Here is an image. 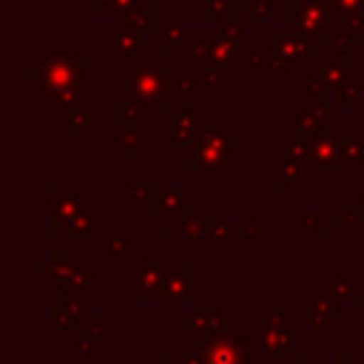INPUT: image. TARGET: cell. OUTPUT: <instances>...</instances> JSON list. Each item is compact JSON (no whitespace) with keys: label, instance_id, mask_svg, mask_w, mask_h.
<instances>
[{"label":"cell","instance_id":"obj_1","mask_svg":"<svg viewBox=\"0 0 364 364\" xmlns=\"http://www.w3.org/2000/svg\"><path fill=\"white\" fill-rule=\"evenodd\" d=\"M233 122L208 119L196 125L193 142L179 148V168L193 173L196 185H230L233 182V159L245 156V145L230 142Z\"/></svg>","mask_w":364,"mask_h":364},{"label":"cell","instance_id":"obj_2","mask_svg":"<svg viewBox=\"0 0 364 364\" xmlns=\"http://www.w3.org/2000/svg\"><path fill=\"white\" fill-rule=\"evenodd\" d=\"M202 364H247V330L242 324H233L230 330L208 338L199 344Z\"/></svg>","mask_w":364,"mask_h":364},{"label":"cell","instance_id":"obj_3","mask_svg":"<svg viewBox=\"0 0 364 364\" xmlns=\"http://www.w3.org/2000/svg\"><path fill=\"white\" fill-rule=\"evenodd\" d=\"M193 273V262H162V299L168 301V313L179 316L182 304L196 299Z\"/></svg>","mask_w":364,"mask_h":364},{"label":"cell","instance_id":"obj_4","mask_svg":"<svg viewBox=\"0 0 364 364\" xmlns=\"http://www.w3.org/2000/svg\"><path fill=\"white\" fill-rule=\"evenodd\" d=\"M219 222H222V213H219L216 208H208V210L193 208V210L176 216V219L168 225V236L176 239L182 247H196V250H202L205 233H208L213 225H219Z\"/></svg>","mask_w":364,"mask_h":364},{"label":"cell","instance_id":"obj_5","mask_svg":"<svg viewBox=\"0 0 364 364\" xmlns=\"http://www.w3.org/2000/svg\"><path fill=\"white\" fill-rule=\"evenodd\" d=\"M128 299L154 301L162 299V262H128Z\"/></svg>","mask_w":364,"mask_h":364},{"label":"cell","instance_id":"obj_6","mask_svg":"<svg viewBox=\"0 0 364 364\" xmlns=\"http://www.w3.org/2000/svg\"><path fill=\"white\" fill-rule=\"evenodd\" d=\"M310 162L321 173L324 185H336L338 176V134L330 128H321L310 136Z\"/></svg>","mask_w":364,"mask_h":364},{"label":"cell","instance_id":"obj_7","mask_svg":"<svg viewBox=\"0 0 364 364\" xmlns=\"http://www.w3.org/2000/svg\"><path fill=\"white\" fill-rule=\"evenodd\" d=\"M91 208V202L80 193L77 185H54L51 188V222L57 225H68L80 210Z\"/></svg>","mask_w":364,"mask_h":364},{"label":"cell","instance_id":"obj_8","mask_svg":"<svg viewBox=\"0 0 364 364\" xmlns=\"http://www.w3.org/2000/svg\"><path fill=\"white\" fill-rule=\"evenodd\" d=\"M193 208H196V199H193V196L179 193V191H173V188H168V185H156V208H154V222H156V225L168 228L176 216L188 213V210H193Z\"/></svg>","mask_w":364,"mask_h":364},{"label":"cell","instance_id":"obj_9","mask_svg":"<svg viewBox=\"0 0 364 364\" xmlns=\"http://www.w3.org/2000/svg\"><path fill=\"white\" fill-rule=\"evenodd\" d=\"M77 350L82 355H100L105 350V321L100 313H85L77 321Z\"/></svg>","mask_w":364,"mask_h":364},{"label":"cell","instance_id":"obj_10","mask_svg":"<svg viewBox=\"0 0 364 364\" xmlns=\"http://www.w3.org/2000/svg\"><path fill=\"white\" fill-rule=\"evenodd\" d=\"M313 171L316 168L310 162H301V159H293L284 154L270 162V182L273 185H310Z\"/></svg>","mask_w":364,"mask_h":364},{"label":"cell","instance_id":"obj_11","mask_svg":"<svg viewBox=\"0 0 364 364\" xmlns=\"http://www.w3.org/2000/svg\"><path fill=\"white\" fill-rule=\"evenodd\" d=\"M139 128H142V117L122 111V117L117 119V154L122 159L131 156H142V145H139Z\"/></svg>","mask_w":364,"mask_h":364},{"label":"cell","instance_id":"obj_12","mask_svg":"<svg viewBox=\"0 0 364 364\" xmlns=\"http://www.w3.org/2000/svg\"><path fill=\"white\" fill-rule=\"evenodd\" d=\"M68 233L77 239H100L105 236V210L102 208H85L68 222Z\"/></svg>","mask_w":364,"mask_h":364},{"label":"cell","instance_id":"obj_13","mask_svg":"<svg viewBox=\"0 0 364 364\" xmlns=\"http://www.w3.org/2000/svg\"><path fill=\"white\" fill-rule=\"evenodd\" d=\"M310 324L313 327H336L338 324L336 301L321 290V284L310 290Z\"/></svg>","mask_w":364,"mask_h":364},{"label":"cell","instance_id":"obj_14","mask_svg":"<svg viewBox=\"0 0 364 364\" xmlns=\"http://www.w3.org/2000/svg\"><path fill=\"white\" fill-rule=\"evenodd\" d=\"M88 313V299H54L51 301V324L54 327H71Z\"/></svg>","mask_w":364,"mask_h":364},{"label":"cell","instance_id":"obj_15","mask_svg":"<svg viewBox=\"0 0 364 364\" xmlns=\"http://www.w3.org/2000/svg\"><path fill=\"white\" fill-rule=\"evenodd\" d=\"M364 165V139L358 134H341L338 136V171H361Z\"/></svg>","mask_w":364,"mask_h":364},{"label":"cell","instance_id":"obj_16","mask_svg":"<svg viewBox=\"0 0 364 364\" xmlns=\"http://www.w3.org/2000/svg\"><path fill=\"white\" fill-rule=\"evenodd\" d=\"M321 290H324L333 301H358V299H364V293H361L347 276H336V273H330V276L321 279Z\"/></svg>","mask_w":364,"mask_h":364},{"label":"cell","instance_id":"obj_17","mask_svg":"<svg viewBox=\"0 0 364 364\" xmlns=\"http://www.w3.org/2000/svg\"><path fill=\"white\" fill-rule=\"evenodd\" d=\"M196 119H193V114L191 111H185V108H171V139L182 148V145H188V142H193V134H196Z\"/></svg>","mask_w":364,"mask_h":364},{"label":"cell","instance_id":"obj_18","mask_svg":"<svg viewBox=\"0 0 364 364\" xmlns=\"http://www.w3.org/2000/svg\"><path fill=\"white\" fill-rule=\"evenodd\" d=\"M233 327V316L230 313H213V316H208V318H196V324H193V336H196V341L202 344V341H208V338H213V336H219V333H225V330H230Z\"/></svg>","mask_w":364,"mask_h":364},{"label":"cell","instance_id":"obj_19","mask_svg":"<svg viewBox=\"0 0 364 364\" xmlns=\"http://www.w3.org/2000/svg\"><path fill=\"white\" fill-rule=\"evenodd\" d=\"M299 341V333L290 330L287 324L284 327H276V330H259V350H290L296 347Z\"/></svg>","mask_w":364,"mask_h":364},{"label":"cell","instance_id":"obj_20","mask_svg":"<svg viewBox=\"0 0 364 364\" xmlns=\"http://www.w3.org/2000/svg\"><path fill=\"white\" fill-rule=\"evenodd\" d=\"M63 296H68V299H88L91 296V264L88 262H77V270L63 284Z\"/></svg>","mask_w":364,"mask_h":364},{"label":"cell","instance_id":"obj_21","mask_svg":"<svg viewBox=\"0 0 364 364\" xmlns=\"http://www.w3.org/2000/svg\"><path fill=\"white\" fill-rule=\"evenodd\" d=\"M102 262L105 264H128L131 262V242L125 236H105Z\"/></svg>","mask_w":364,"mask_h":364},{"label":"cell","instance_id":"obj_22","mask_svg":"<svg viewBox=\"0 0 364 364\" xmlns=\"http://www.w3.org/2000/svg\"><path fill=\"white\" fill-rule=\"evenodd\" d=\"M296 233H299L301 239H318V236L324 233V210H321V208L301 210V213H299Z\"/></svg>","mask_w":364,"mask_h":364},{"label":"cell","instance_id":"obj_23","mask_svg":"<svg viewBox=\"0 0 364 364\" xmlns=\"http://www.w3.org/2000/svg\"><path fill=\"white\" fill-rule=\"evenodd\" d=\"M128 208L131 210H154L156 208V185H131Z\"/></svg>","mask_w":364,"mask_h":364},{"label":"cell","instance_id":"obj_24","mask_svg":"<svg viewBox=\"0 0 364 364\" xmlns=\"http://www.w3.org/2000/svg\"><path fill=\"white\" fill-rule=\"evenodd\" d=\"M233 230H230V225H213L208 233H205V245H202V250H228L230 245H233Z\"/></svg>","mask_w":364,"mask_h":364},{"label":"cell","instance_id":"obj_25","mask_svg":"<svg viewBox=\"0 0 364 364\" xmlns=\"http://www.w3.org/2000/svg\"><path fill=\"white\" fill-rule=\"evenodd\" d=\"M250 364H299V353L296 347L290 350H256L250 353Z\"/></svg>","mask_w":364,"mask_h":364},{"label":"cell","instance_id":"obj_26","mask_svg":"<svg viewBox=\"0 0 364 364\" xmlns=\"http://www.w3.org/2000/svg\"><path fill=\"white\" fill-rule=\"evenodd\" d=\"M284 316H287V301H284V299H276V301L270 304V310L259 316L256 327H259V330H276V327H284Z\"/></svg>","mask_w":364,"mask_h":364},{"label":"cell","instance_id":"obj_27","mask_svg":"<svg viewBox=\"0 0 364 364\" xmlns=\"http://www.w3.org/2000/svg\"><path fill=\"white\" fill-rule=\"evenodd\" d=\"M336 222H338L341 228H347V225H364V210H358V208H353V205L338 208V210H336Z\"/></svg>","mask_w":364,"mask_h":364},{"label":"cell","instance_id":"obj_28","mask_svg":"<svg viewBox=\"0 0 364 364\" xmlns=\"http://www.w3.org/2000/svg\"><path fill=\"white\" fill-rule=\"evenodd\" d=\"M191 304H193L196 318H208V316H213V313H219V310H222L219 299H193Z\"/></svg>","mask_w":364,"mask_h":364},{"label":"cell","instance_id":"obj_29","mask_svg":"<svg viewBox=\"0 0 364 364\" xmlns=\"http://www.w3.org/2000/svg\"><path fill=\"white\" fill-rule=\"evenodd\" d=\"M168 364H202V353L196 350V353H179V350H173V353H168Z\"/></svg>","mask_w":364,"mask_h":364},{"label":"cell","instance_id":"obj_30","mask_svg":"<svg viewBox=\"0 0 364 364\" xmlns=\"http://www.w3.org/2000/svg\"><path fill=\"white\" fill-rule=\"evenodd\" d=\"M68 128L71 131H85L88 128V111L85 108H74L68 114Z\"/></svg>","mask_w":364,"mask_h":364},{"label":"cell","instance_id":"obj_31","mask_svg":"<svg viewBox=\"0 0 364 364\" xmlns=\"http://www.w3.org/2000/svg\"><path fill=\"white\" fill-rule=\"evenodd\" d=\"M347 205L364 210V182H355V185L347 188Z\"/></svg>","mask_w":364,"mask_h":364},{"label":"cell","instance_id":"obj_32","mask_svg":"<svg viewBox=\"0 0 364 364\" xmlns=\"http://www.w3.org/2000/svg\"><path fill=\"white\" fill-rule=\"evenodd\" d=\"M338 105H358V88L355 85H338Z\"/></svg>","mask_w":364,"mask_h":364},{"label":"cell","instance_id":"obj_33","mask_svg":"<svg viewBox=\"0 0 364 364\" xmlns=\"http://www.w3.org/2000/svg\"><path fill=\"white\" fill-rule=\"evenodd\" d=\"M230 230H233L236 239L239 236H256L259 233V225H253V222H230Z\"/></svg>","mask_w":364,"mask_h":364},{"label":"cell","instance_id":"obj_34","mask_svg":"<svg viewBox=\"0 0 364 364\" xmlns=\"http://www.w3.org/2000/svg\"><path fill=\"white\" fill-rule=\"evenodd\" d=\"M179 324L193 330V324H196V313H193V310H191V313H185V310H182V313H179Z\"/></svg>","mask_w":364,"mask_h":364},{"label":"cell","instance_id":"obj_35","mask_svg":"<svg viewBox=\"0 0 364 364\" xmlns=\"http://www.w3.org/2000/svg\"><path fill=\"white\" fill-rule=\"evenodd\" d=\"M336 364H350V353H347V350H341V353L336 355Z\"/></svg>","mask_w":364,"mask_h":364},{"label":"cell","instance_id":"obj_36","mask_svg":"<svg viewBox=\"0 0 364 364\" xmlns=\"http://www.w3.org/2000/svg\"><path fill=\"white\" fill-rule=\"evenodd\" d=\"M51 259L63 262V259H65V250H63V247H54V250H51Z\"/></svg>","mask_w":364,"mask_h":364}]
</instances>
